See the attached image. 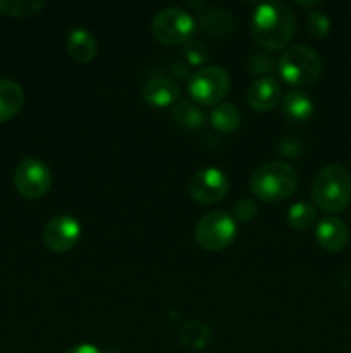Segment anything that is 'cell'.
<instances>
[{"mask_svg":"<svg viewBox=\"0 0 351 353\" xmlns=\"http://www.w3.org/2000/svg\"><path fill=\"white\" fill-rule=\"evenodd\" d=\"M296 31V16L284 2H265L255 9L251 21L253 40L265 50H281Z\"/></svg>","mask_w":351,"mask_h":353,"instance_id":"obj_1","label":"cell"},{"mask_svg":"<svg viewBox=\"0 0 351 353\" xmlns=\"http://www.w3.org/2000/svg\"><path fill=\"white\" fill-rule=\"evenodd\" d=\"M298 188V174L281 161L260 165L250 178V190L264 202H282L292 196Z\"/></svg>","mask_w":351,"mask_h":353,"instance_id":"obj_2","label":"cell"},{"mask_svg":"<svg viewBox=\"0 0 351 353\" xmlns=\"http://www.w3.org/2000/svg\"><path fill=\"white\" fill-rule=\"evenodd\" d=\"M317 207L327 212H343L351 200V174L344 165L330 164L317 174L312 185Z\"/></svg>","mask_w":351,"mask_h":353,"instance_id":"obj_3","label":"cell"},{"mask_svg":"<svg viewBox=\"0 0 351 353\" xmlns=\"http://www.w3.org/2000/svg\"><path fill=\"white\" fill-rule=\"evenodd\" d=\"M281 78L291 86H310L322 74V59L305 45L289 47L277 62Z\"/></svg>","mask_w":351,"mask_h":353,"instance_id":"obj_4","label":"cell"},{"mask_svg":"<svg viewBox=\"0 0 351 353\" xmlns=\"http://www.w3.org/2000/svg\"><path fill=\"white\" fill-rule=\"evenodd\" d=\"M236 234V221L231 214L222 212V210L205 214L195 228V238L198 245L210 252L224 250L233 245Z\"/></svg>","mask_w":351,"mask_h":353,"instance_id":"obj_5","label":"cell"},{"mask_svg":"<svg viewBox=\"0 0 351 353\" xmlns=\"http://www.w3.org/2000/svg\"><path fill=\"white\" fill-rule=\"evenodd\" d=\"M231 78L220 65H209L193 72L188 79V92L202 105H215L229 93Z\"/></svg>","mask_w":351,"mask_h":353,"instance_id":"obj_6","label":"cell"},{"mask_svg":"<svg viewBox=\"0 0 351 353\" xmlns=\"http://www.w3.org/2000/svg\"><path fill=\"white\" fill-rule=\"evenodd\" d=\"M151 33L164 45H184L195 34V19L179 7H167L155 14Z\"/></svg>","mask_w":351,"mask_h":353,"instance_id":"obj_7","label":"cell"},{"mask_svg":"<svg viewBox=\"0 0 351 353\" xmlns=\"http://www.w3.org/2000/svg\"><path fill=\"white\" fill-rule=\"evenodd\" d=\"M14 185L24 199L38 200L48 193L52 186V172L45 162L38 159H24L14 172Z\"/></svg>","mask_w":351,"mask_h":353,"instance_id":"obj_8","label":"cell"},{"mask_svg":"<svg viewBox=\"0 0 351 353\" xmlns=\"http://www.w3.org/2000/svg\"><path fill=\"white\" fill-rule=\"evenodd\" d=\"M189 196L200 203H217L229 192V179L220 169L205 168L193 174L188 185Z\"/></svg>","mask_w":351,"mask_h":353,"instance_id":"obj_9","label":"cell"},{"mask_svg":"<svg viewBox=\"0 0 351 353\" xmlns=\"http://www.w3.org/2000/svg\"><path fill=\"white\" fill-rule=\"evenodd\" d=\"M79 236H81V224L78 223L76 217L65 216V214L48 221L43 230L45 245L57 254H64V252L74 248L79 241Z\"/></svg>","mask_w":351,"mask_h":353,"instance_id":"obj_10","label":"cell"},{"mask_svg":"<svg viewBox=\"0 0 351 353\" xmlns=\"http://www.w3.org/2000/svg\"><path fill=\"white\" fill-rule=\"evenodd\" d=\"M248 105L257 112H268L282 100L281 83L274 78H258L248 90Z\"/></svg>","mask_w":351,"mask_h":353,"instance_id":"obj_11","label":"cell"},{"mask_svg":"<svg viewBox=\"0 0 351 353\" xmlns=\"http://www.w3.org/2000/svg\"><path fill=\"white\" fill-rule=\"evenodd\" d=\"M315 238L320 247L327 252H341L348 245L350 231L337 217H323L315 230Z\"/></svg>","mask_w":351,"mask_h":353,"instance_id":"obj_12","label":"cell"},{"mask_svg":"<svg viewBox=\"0 0 351 353\" xmlns=\"http://www.w3.org/2000/svg\"><path fill=\"white\" fill-rule=\"evenodd\" d=\"M141 95L147 103L151 107H167L171 103H176L181 97V88L178 83L171 78H153L148 83H145Z\"/></svg>","mask_w":351,"mask_h":353,"instance_id":"obj_13","label":"cell"},{"mask_svg":"<svg viewBox=\"0 0 351 353\" xmlns=\"http://www.w3.org/2000/svg\"><path fill=\"white\" fill-rule=\"evenodd\" d=\"M24 105V92L19 83L0 79V123L12 119Z\"/></svg>","mask_w":351,"mask_h":353,"instance_id":"obj_14","label":"cell"},{"mask_svg":"<svg viewBox=\"0 0 351 353\" xmlns=\"http://www.w3.org/2000/svg\"><path fill=\"white\" fill-rule=\"evenodd\" d=\"M65 48H67L69 55H71L74 61L86 62L93 61L96 55V40L88 30L85 28H76L69 33L67 41H65Z\"/></svg>","mask_w":351,"mask_h":353,"instance_id":"obj_15","label":"cell"},{"mask_svg":"<svg viewBox=\"0 0 351 353\" xmlns=\"http://www.w3.org/2000/svg\"><path fill=\"white\" fill-rule=\"evenodd\" d=\"M282 112L292 123H303L313 114V102L303 92H289L282 97Z\"/></svg>","mask_w":351,"mask_h":353,"instance_id":"obj_16","label":"cell"},{"mask_svg":"<svg viewBox=\"0 0 351 353\" xmlns=\"http://www.w3.org/2000/svg\"><path fill=\"white\" fill-rule=\"evenodd\" d=\"M212 340V331L202 321H188L179 330V341L193 350H202Z\"/></svg>","mask_w":351,"mask_h":353,"instance_id":"obj_17","label":"cell"},{"mask_svg":"<svg viewBox=\"0 0 351 353\" xmlns=\"http://www.w3.org/2000/svg\"><path fill=\"white\" fill-rule=\"evenodd\" d=\"M210 123L220 133H233L241 124V112L233 103H220L210 114Z\"/></svg>","mask_w":351,"mask_h":353,"instance_id":"obj_18","label":"cell"},{"mask_svg":"<svg viewBox=\"0 0 351 353\" xmlns=\"http://www.w3.org/2000/svg\"><path fill=\"white\" fill-rule=\"evenodd\" d=\"M172 117L189 130H198L205 123V116L202 110L189 100H178L172 105Z\"/></svg>","mask_w":351,"mask_h":353,"instance_id":"obj_19","label":"cell"},{"mask_svg":"<svg viewBox=\"0 0 351 353\" xmlns=\"http://www.w3.org/2000/svg\"><path fill=\"white\" fill-rule=\"evenodd\" d=\"M43 7V0H0V12L10 17H31Z\"/></svg>","mask_w":351,"mask_h":353,"instance_id":"obj_20","label":"cell"},{"mask_svg":"<svg viewBox=\"0 0 351 353\" xmlns=\"http://www.w3.org/2000/svg\"><path fill=\"white\" fill-rule=\"evenodd\" d=\"M317 219V212L312 203L298 202L291 205L288 210V224L296 231H305L310 226H313Z\"/></svg>","mask_w":351,"mask_h":353,"instance_id":"obj_21","label":"cell"},{"mask_svg":"<svg viewBox=\"0 0 351 353\" xmlns=\"http://www.w3.org/2000/svg\"><path fill=\"white\" fill-rule=\"evenodd\" d=\"M306 30L310 37L323 38L330 31V19L320 10H312L306 16Z\"/></svg>","mask_w":351,"mask_h":353,"instance_id":"obj_22","label":"cell"},{"mask_svg":"<svg viewBox=\"0 0 351 353\" xmlns=\"http://www.w3.org/2000/svg\"><path fill=\"white\" fill-rule=\"evenodd\" d=\"M258 214V205L257 202H253L251 199H241L234 203L233 209V217L234 221H240V223H250L257 217Z\"/></svg>","mask_w":351,"mask_h":353,"instance_id":"obj_23","label":"cell"},{"mask_svg":"<svg viewBox=\"0 0 351 353\" xmlns=\"http://www.w3.org/2000/svg\"><path fill=\"white\" fill-rule=\"evenodd\" d=\"M248 69L253 74H264V72H268L274 69V59H270L265 54H257L248 61Z\"/></svg>","mask_w":351,"mask_h":353,"instance_id":"obj_24","label":"cell"},{"mask_svg":"<svg viewBox=\"0 0 351 353\" xmlns=\"http://www.w3.org/2000/svg\"><path fill=\"white\" fill-rule=\"evenodd\" d=\"M65 353H100V350L96 347H93V345L81 343V345H76V347H72L71 350L65 352Z\"/></svg>","mask_w":351,"mask_h":353,"instance_id":"obj_25","label":"cell"},{"mask_svg":"<svg viewBox=\"0 0 351 353\" xmlns=\"http://www.w3.org/2000/svg\"><path fill=\"white\" fill-rule=\"evenodd\" d=\"M299 6H303V7H308V6H317V3L319 2H298Z\"/></svg>","mask_w":351,"mask_h":353,"instance_id":"obj_26","label":"cell"}]
</instances>
